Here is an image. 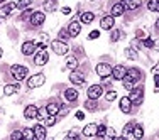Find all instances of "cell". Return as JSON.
Returning a JSON list of instances; mask_svg holds the SVG:
<instances>
[{"instance_id":"cell-1","label":"cell","mask_w":159,"mask_h":140,"mask_svg":"<svg viewBox=\"0 0 159 140\" xmlns=\"http://www.w3.org/2000/svg\"><path fill=\"white\" fill-rule=\"evenodd\" d=\"M10 74H12V78H16V81H24L29 74V69L25 66H20V64H14L10 68Z\"/></svg>"},{"instance_id":"cell-2","label":"cell","mask_w":159,"mask_h":140,"mask_svg":"<svg viewBox=\"0 0 159 140\" xmlns=\"http://www.w3.org/2000/svg\"><path fill=\"white\" fill-rule=\"evenodd\" d=\"M129 100L132 101V105H142L144 101V88L142 86H137V88L130 90V94H129Z\"/></svg>"},{"instance_id":"cell-3","label":"cell","mask_w":159,"mask_h":140,"mask_svg":"<svg viewBox=\"0 0 159 140\" xmlns=\"http://www.w3.org/2000/svg\"><path fill=\"white\" fill-rule=\"evenodd\" d=\"M46 81V76L43 73H37V74H32L31 78H27V88L29 90H34V88H39V86L44 85Z\"/></svg>"},{"instance_id":"cell-4","label":"cell","mask_w":159,"mask_h":140,"mask_svg":"<svg viewBox=\"0 0 159 140\" xmlns=\"http://www.w3.org/2000/svg\"><path fill=\"white\" fill-rule=\"evenodd\" d=\"M51 49L56 52L58 56H64V54H68V51H70V46H68L66 42H63V41H52L51 42Z\"/></svg>"},{"instance_id":"cell-5","label":"cell","mask_w":159,"mask_h":140,"mask_svg":"<svg viewBox=\"0 0 159 140\" xmlns=\"http://www.w3.org/2000/svg\"><path fill=\"white\" fill-rule=\"evenodd\" d=\"M124 79H127V81H130V83H134V85H135L137 81H141V79H142L141 69H137V68H129Z\"/></svg>"},{"instance_id":"cell-6","label":"cell","mask_w":159,"mask_h":140,"mask_svg":"<svg viewBox=\"0 0 159 140\" xmlns=\"http://www.w3.org/2000/svg\"><path fill=\"white\" fill-rule=\"evenodd\" d=\"M95 71H97V74L100 78H108V76H112V66L108 63H98L97 64V68H95Z\"/></svg>"},{"instance_id":"cell-7","label":"cell","mask_w":159,"mask_h":140,"mask_svg":"<svg viewBox=\"0 0 159 140\" xmlns=\"http://www.w3.org/2000/svg\"><path fill=\"white\" fill-rule=\"evenodd\" d=\"M44 20H46V14L41 12V10H37V12H34L31 19H29V22H31L32 27H41V25L44 24Z\"/></svg>"},{"instance_id":"cell-8","label":"cell","mask_w":159,"mask_h":140,"mask_svg":"<svg viewBox=\"0 0 159 140\" xmlns=\"http://www.w3.org/2000/svg\"><path fill=\"white\" fill-rule=\"evenodd\" d=\"M86 94H88L90 100H98V98L103 94V86L102 85H92L88 88V91H86Z\"/></svg>"},{"instance_id":"cell-9","label":"cell","mask_w":159,"mask_h":140,"mask_svg":"<svg viewBox=\"0 0 159 140\" xmlns=\"http://www.w3.org/2000/svg\"><path fill=\"white\" fill-rule=\"evenodd\" d=\"M125 73H127V68L122 66V64H117L115 68H112V78L117 79V81H122L125 78Z\"/></svg>"},{"instance_id":"cell-10","label":"cell","mask_w":159,"mask_h":140,"mask_svg":"<svg viewBox=\"0 0 159 140\" xmlns=\"http://www.w3.org/2000/svg\"><path fill=\"white\" fill-rule=\"evenodd\" d=\"M49 61V54L46 49H43V51H37V54L34 56V64L36 66H44Z\"/></svg>"},{"instance_id":"cell-11","label":"cell","mask_w":159,"mask_h":140,"mask_svg":"<svg viewBox=\"0 0 159 140\" xmlns=\"http://www.w3.org/2000/svg\"><path fill=\"white\" fill-rule=\"evenodd\" d=\"M20 51H22V54H24V56H32L34 52L37 51V46H36L34 41H25V42L22 44Z\"/></svg>"},{"instance_id":"cell-12","label":"cell","mask_w":159,"mask_h":140,"mask_svg":"<svg viewBox=\"0 0 159 140\" xmlns=\"http://www.w3.org/2000/svg\"><path fill=\"white\" fill-rule=\"evenodd\" d=\"M37 115H39V108H37L36 105H27V107L24 108V118L34 120V118H37Z\"/></svg>"},{"instance_id":"cell-13","label":"cell","mask_w":159,"mask_h":140,"mask_svg":"<svg viewBox=\"0 0 159 140\" xmlns=\"http://www.w3.org/2000/svg\"><path fill=\"white\" fill-rule=\"evenodd\" d=\"M32 130H34V137H36V140H46L48 138L46 127H44V125L37 123V125H34V127H32Z\"/></svg>"},{"instance_id":"cell-14","label":"cell","mask_w":159,"mask_h":140,"mask_svg":"<svg viewBox=\"0 0 159 140\" xmlns=\"http://www.w3.org/2000/svg\"><path fill=\"white\" fill-rule=\"evenodd\" d=\"M59 112H61V103L59 101H51V103H48L46 107V113L51 116H58Z\"/></svg>"},{"instance_id":"cell-15","label":"cell","mask_w":159,"mask_h":140,"mask_svg":"<svg viewBox=\"0 0 159 140\" xmlns=\"http://www.w3.org/2000/svg\"><path fill=\"white\" fill-rule=\"evenodd\" d=\"M80 32H81V22H78V20L70 22V25H68V34H70V37H76V36H80Z\"/></svg>"},{"instance_id":"cell-16","label":"cell","mask_w":159,"mask_h":140,"mask_svg":"<svg viewBox=\"0 0 159 140\" xmlns=\"http://www.w3.org/2000/svg\"><path fill=\"white\" fill-rule=\"evenodd\" d=\"M17 9V3H14V2H9V3H5V5L0 9V19H5V17H9L10 14L14 12V10Z\"/></svg>"},{"instance_id":"cell-17","label":"cell","mask_w":159,"mask_h":140,"mask_svg":"<svg viewBox=\"0 0 159 140\" xmlns=\"http://www.w3.org/2000/svg\"><path fill=\"white\" fill-rule=\"evenodd\" d=\"M119 108L122 113H130L132 112V101L129 100V96H122L119 101Z\"/></svg>"},{"instance_id":"cell-18","label":"cell","mask_w":159,"mask_h":140,"mask_svg":"<svg viewBox=\"0 0 159 140\" xmlns=\"http://www.w3.org/2000/svg\"><path fill=\"white\" fill-rule=\"evenodd\" d=\"M70 81L73 83V85H85V74L80 73V71H71Z\"/></svg>"},{"instance_id":"cell-19","label":"cell","mask_w":159,"mask_h":140,"mask_svg":"<svg viewBox=\"0 0 159 140\" xmlns=\"http://www.w3.org/2000/svg\"><path fill=\"white\" fill-rule=\"evenodd\" d=\"M113 24H115V19H113L112 15H105L100 20V27L103 29V31H110V29H113Z\"/></svg>"},{"instance_id":"cell-20","label":"cell","mask_w":159,"mask_h":140,"mask_svg":"<svg viewBox=\"0 0 159 140\" xmlns=\"http://www.w3.org/2000/svg\"><path fill=\"white\" fill-rule=\"evenodd\" d=\"M97 128H98V125H95V123L85 125V128L81 130L83 137H95V135H97Z\"/></svg>"},{"instance_id":"cell-21","label":"cell","mask_w":159,"mask_h":140,"mask_svg":"<svg viewBox=\"0 0 159 140\" xmlns=\"http://www.w3.org/2000/svg\"><path fill=\"white\" fill-rule=\"evenodd\" d=\"M125 10H127V9H125V5H124L122 2H119V3H115V5L112 7V10H110V15H112L113 19H115V17H120L124 12H125Z\"/></svg>"},{"instance_id":"cell-22","label":"cell","mask_w":159,"mask_h":140,"mask_svg":"<svg viewBox=\"0 0 159 140\" xmlns=\"http://www.w3.org/2000/svg\"><path fill=\"white\" fill-rule=\"evenodd\" d=\"M63 96H64V100H66V101L73 103V101H76V100H78V91H76L75 88H68V90H64Z\"/></svg>"},{"instance_id":"cell-23","label":"cell","mask_w":159,"mask_h":140,"mask_svg":"<svg viewBox=\"0 0 159 140\" xmlns=\"http://www.w3.org/2000/svg\"><path fill=\"white\" fill-rule=\"evenodd\" d=\"M43 9H44V12H54L58 9V0H44Z\"/></svg>"},{"instance_id":"cell-24","label":"cell","mask_w":159,"mask_h":140,"mask_svg":"<svg viewBox=\"0 0 159 140\" xmlns=\"http://www.w3.org/2000/svg\"><path fill=\"white\" fill-rule=\"evenodd\" d=\"M80 17H81V24H92L95 20V14L93 12H80Z\"/></svg>"},{"instance_id":"cell-25","label":"cell","mask_w":159,"mask_h":140,"mask_svg":"<svg viewBox=\"0 0 159 140\" xmlns=\"http://www.w3.org/2000/svg\"><path fill=\"white\" fill-rule=\"evenodd\" d=\"M124 5H125V9L129 10H137L139 7H141V0H124Z\"/></svg>"},{"instance_id":"cell-26","label":"cell","mask_w":159,"mask_h":140,"mask_svg":"<svg viewBox=\"0 0 159 140\" xmlns=\"http://www.w3.org/2000/svg\"><path fill=\"white\" fill-rule=\"evenodd\" d=\"M66 68H68V69H71V71H76L78 59L75 58V56H68V58H66Z\"/></svg>"},{"instance_id":"cell-27","label":"cell","mask_w":159,"mask_h":140,"mask_svg":"<svg viewBox=\"0 0 159 140\" xmlns=\"http://www.w3.org/2000/svg\"><path fill=\"white\" fill-rule=\"evenodd\" d=\"M124 54H125L127 59H130V61H135L137 59V49L134 47H127L125 51H124Z\"/></svg>"},{"instance_id":"cell-28","label":"cell","mask_w":159,"mask_h":140,"mask_svg":"<svg viewBox=\"0 0 159 140\" xmlns=\"http://www.w3.org/2000/svg\"><path fill=\"white\" fill-rule=\"evenodd\" d=\"M20 132H22V138H24V140H36L32 128H22Z\"/></svg>"},{"instance_id":"cell-29","label":"cell","mask_w":159,"mask_h":140,"mask_svg":"<svg viewBox=\"0 0 159 140\" xmlns=\"http://www.w3.org/2000/svg\"><path fill=\"white\" fill-rule=\"evenodd\" d=\"M17 91H19V85H7L5 88H3V94H5V96H10V94H14Z\"/></svg>"},{"instance_id":"cell-30","label":"cell","mask_w":159,"mask_h":140,"mask_svg":"<svg viewBox=\"0 0 159 140\" xmlns=\"http://www.w3.org/2000/svg\"><path fill=\"white\" fill-rule=\"evenodd\" d=\"M132 135H134L135 140H141V138L144 137V128L141 127V125H135L134 130H132Z\"/></svg>"},{"instance_id":"cell-31","label":"cell","mask_w":159,"mask_h":140,"mask_svg":"<svg viewBox=\"0 0 159 140\" xmlns=\"http://www.w3.org/2000/svg\"><path fill=\"white\" fill-rule=\"evenodd\" d=\"M98 108V105H97V100H86L85 101V110H88V112H95V110Z\"/></svg>"},{"instance_id":"cell-32","label":"cell","mask_w":159,"mask_h":140,"mask_svg":"<svg viewBox=\"0 0 159 140\" xmlns=\"http://www.w3.org/2000/svg\"><path fill=\"white\" fill-rule=\"evenodd\" d=\"M80 135H81V132H80L78 128H71V132L66 135V138H64V140H78Z\"/></svg>"},{"instance_id":"cell-33","label":"cell","mask_w":159,"mask_h":140,"mask_svg":"<svg viewBox=\"0 0 159 140\" xmlns=\"http://www.w3.org/2000/svg\"><path fill=\"white\" fill-rule=\"evenodd\" d=\"M56 122H58V116H51L48 115L46 118H44V127H52V125H56Z\"/></svg>"},{"instance_id":"cell-34","label":"cell","mask_w":159,"mask_h":140,"mask_svg":"<svg viewBox=\"0 0 159 140\" xmlns=\"http://www.w3.org/2000/svg\"><path fill=\"white\" fill-rule=\"evenodd\" d=\"M122 36H124V32L120 31V29H115V31H112V36H110L112 42H117V41H119Z\"/></svg>"},{"instance_id":"cell-35","label":"cell","mask_w":159,"mask_h":140,"mask_svg":"<svg viewBox=\"0 0 159 140\" xmlns=\"http://www.w3.org/2000/svg\"><path fill=\"white\" fill-rule=\"evenodd\" d=\"M134 127H135L134 123H132V122H129V123L125 125V127H124V130H122V135H124V137H127L129 133H132V130H134Z\"/></svg>"},{"instance_id":"cell-36","label":"cell","mask_w":159,"mask_h":140,"mask_svg":"<svg viewBox=\"0 0 159 140\" xmlns=\"http://www.w3.org/2000/svg\"><path fill=\"white\" fill-rule=\"evenodd\" d=\"M147 9H149L151 12H159L157 2H156V0H149V2H147Z\"/></svg>"},{"instance_id":"cell-37","label":"cell","mask_w":159,"mask_h":140,"mask_svg":"<svg viewBox=\"0 0 159 140\" xmlns=\"http://www.w3.org/2000/svg\"><path fill=\"white\" fill-rule=\"evenodd\" d=\"M105 133H107V127H105V125H98V128H97V137H98V138H103Z\"/></svg>"},{"instance_id":"cell-38","label":"cell","mask_w":159,"mask_h":140,"mask_svg":"<svg viewBox=\"0 0 159 140\" xmlns=\"http://www.w3.org/2000/svg\"><path fill=\"white\" fill-rule=\"evenodd\" d=\"M31 3H32V0H19V2H17V9L24 10V9H27Z\"/></svg>"},{"instance_id":"cell-39","label":"cell","mask_w":159,"mask_h":140,"mask_svg":"<svg viewBox=\"0 0 159 140\" xmlns=\"http://www.w3.org/2000/svg\"><path fill=\"white\" fill-rule=\"evenodd\" d=\"M32 9H24V12H22V15H20V20H27V19H31V15H32Z\"/></svg>"},{"instance_id":"cell-40","label":"cell","mask_w":159,"mask_h":140,"mask_svg":"<svg viewBox=\"0 0 159 140\" xmlns=\"http://www.w3.org/2000/svg\"><path fill=\"white\" fill-rule=\"evenodd\" d=\"M105 140H113L115 138V130L113 128H107V133H105Z\"/></svg>"},{"instance_id":"cell-41","label":"cell","mask_w":159,"mask_h":140,"mask_svg":"<svg viewBox=\"0 0 159 140\" xmlns=\"http://www.w3.org/2000/svg\"><path fill=\"white\" fill-rule=\"evenodd\" d=\"M115 98H117V91H113V90H110V91L105 94V100L107 101H113Z\"/></svg>"},{"instance_id":"cell-42","label":"cell","mask_w":159,"mask_h":140,"mask_svg":"<svg viewBox=\"0 0 159 140\" xmlns=\"http://www.w3.org/2000/svg\"><path fill=\"white\" fill-rule=\"evenodd\" d=\"M68 37H70V34H68V29H61V31H59V41H66Z\"/></svg>"},{"instance_id":"cell-43","label":"cell","mask_w":159,"mask_h":140,"mask_svg":"<svg viewBox=\"0 0 159 140\" xmlns=\"http://www.w3.org/2000/svg\"><path fill=\"white\" fill-rule=\"evenodd\" d=\"M152 44H154V41L151 39V37H147V39H142V46H144V47H151V49H152Z\"/></svg>"},{"instance_id":"cell-44","label":"cell","mask_w":159,"mask_h":140,"mask_svg":"<svg viewBox=\"0 0 159 140\" xmlns=\"http://www.w3.org/2000/svg\"><path fill=\"white\" fill-rule=\"evenodd\" d=\"M10 140H24V138H22V132H12Z\"/></svg>"},{"instance_id":"cell-45","label":"cell","mask_w":159,"mask_h":140,"mask_svg":"<svg viewBox=\"0 0 159 140\" xmlns=\"http://www.w3.org/2000/svg\"><path fill=\"white\" fill-rule=\"evenodd\" d=\"M98 37H100V31H92V32H90V36H88V39L93 41V39H98Z\"/></svg>"},{"instance_id":"cell-46","label":"cell","mask_w":159,"mask_h":140,"mask_svg":"<svg viewBox=\"0 0 159 140\" xmlns=\"http://www.w3.org/2000/svg\"><path fill=\"white\" fill-rule=\"evenodd\" d=\"M61 12L64 14V15H70V14H71V9H70V7H63Z\"/></svg>"},{"instance_id":"cell-47","label":"cell","mask_w":159,"mask_h":140,"mask_svg":"<svg viewBox=\"0 0 159 140\" xmlns=\"http://www.w3.org/2000/svg\"><path fill=\"white\" fill-rule=\"evenodd\" d=\"M152 49H154V51H159V39H156V41H154V44H152Z\"/></svg>"},{"instance_id":"cell-48","label":"cell","mask_w":159,"mask_h":140,"mask_svg":"<svg viewBox=\"0 0 159 140\" xmlns=\"http://www.w3.org/2000/svg\"><path fill=\"white\" fill-rule=\"evenodd\" d=\"M76 118L78 120H83V118H85V113H83V112H76Z\"/></svg>"},{"instance_id":"cell-49","label":"cell","mask_w":159,"mask_h":140,"mask_svg":"<svg viewBox=\"0 0 159 140\" xmlns=\"http://www.w3.org/2000/svg\"><path fill=\"white\" fill-rule=\"evenodd\" d=\"M154 85L156 88H159V74H154Z\"/></svg>"},{"instance_id":"cell-50","label":"cell","mask_w":159,"mask_h":140,"mask_svg":"<svg viewBox=\"0 0 159 140\" xmlns=\"http://www.w3.org/2000/svg\"><path fill=\"white\" fill-rule=\"evenodd\" d=\"M152 74H159V64H156V66L152 68Z\"/></svg>"},{"instance_id":"cell-51","label":"cell","mask_w":159,"mask_h":140,"mask_svg":"<svg viewBox=\"0 0 159 140\" xmlns=\"http://www.w3.org/2000/svg\"><path fill=\"white\" fill-rule=\"evenodd\" d=\"M113 140H127V137H124V135H122V137H115Z\"/></svg>"},{"instance_id":"cell-52","label":"cell","mask_w":159,"mask_h":140,"mask_svg":"<svg viewBox=\"0 0 159 140\" xmlns=\"http://www.w3.org/2000/svg\"><path fill=\"white\" fill-rule=\"evenodd\" d=\"M156 29H157V31H159V19H157V20H156Z\"/></svg>"},{"instance_id":"cell-53","label":"cell","mask_w":159,"mask_h":140,"mask_svg":"<svg viewBox=\"0 0 159 140\" xmlns=\"http://www.w3.org/2000/svg\"><path fill=\"white\" fill-rule=\"evenodd\" d=\"M2 54H3V51H2V47H0V58H2Z\"/></svg>"},{"instance_id":"cell-54","label":"cell","mask_w":159,"mask_h":140,"mask_svg":"<svg viewBox=\"0 0 159 140\" xmlns=\"http://www.w3.org/2000/svg\"><path fill=\"white\" fill-rule=\"evenodd\" d=\"M156 2H157V5H159V0H156Z\"/></svg>"},{"instance_id":"cell-55","label":"cell","mask_w":159,"mask_h":140,"mask_svg":"<svg viewBox=\"0 0 159 140\" xmlns=\"http://www.w3.org/2000/svg\"><path fill=\"white\" fill-rule=\"evenodd\" d=\"M92 2H93V0H92Z\"/></svg>"}]
</instances>
